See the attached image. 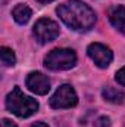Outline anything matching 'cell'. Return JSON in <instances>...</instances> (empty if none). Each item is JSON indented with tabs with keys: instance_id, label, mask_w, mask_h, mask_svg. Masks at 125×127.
Masks as SVG:
<instances>
[{
	"instance_id": "cell-1",
	"label": "cell",
	"mask_w": 125,
	"mask_h": 127,
	"mask_svg": "<svg viewBox=\"0 0 125 127\" xmlns=\"http://www.w3.org/2000/svg\"><path fill=\"white\" fill-rule=\"evenodd\" d=\"M59 18L74 31H88L96 24L94 10L80 0H69L56 9Z\"/></svg>"
},
{
	"instance_id": "cell-2",
	"label": "cell",
	"mask_w": 125,
	"mask_h": 127,
	"mask_svg": "<svg viewBox=\"0 0 125 127\" xmlns=\"http://www.w3.org/2000/svg\"><path fill=\"white\" fill-rule=\"evenodd\" d=\"M6 108L9 112L21 118H28L37 112L38 102L31 96L24 95L19 87H13V90L6 96Z\"/></svg>"
},
{
	"instance_id": "cell-3",
	"label": "cell",
	"mask_w": 125,
	"mask_h": 127,
	"mask_svg": "<svg viewBox=\"0 0 125 127\" xmlns=\"http://www.w3.org/2000/svg\"><path fill=\"white\" fill-rule=\"evenodd\" d=\"M77 64V55L71 49H53L46 58L44 65L52 71H65L74 68Z\"/></svg>"
},
{
	"instance_id": "cell-4",
	"label": "cell",
	"mask_w": 125,
	"mask_h": 127,
	"mask_svg": "<svg viewBox=\"0 0 125 127\" xmlns=\"http://www.w3.org/2000/svg\"><path fill=\"white\" fill-rule=\"evenodd\" d=\"M78 103V96L71 84H62L55 95L50 97V106L55 109H65L72 108Z\"/></svg>"
},
{
	"instance_id": "cell-5",
	"label": "cell",
	"mask_w": 125,
	"mask_h": 127,
	"mask_svg": "<svg viewBox=\"0 0 125 127\" xmlns=\"http://www.w3.org/2000/svg\"><path fill=\"white\" fill-rule=\"evenodd\" d=\"M34 35H35V38L40 41V43H50V41H53L58 35H59V25L55 22V21H52V19H49V18H41V19H38L37 22H35V25H34Z\"/></svg>"
},
{
	"instance_id": "cell-6",
	"label": "cell",
	"mask_w": 125,
	"mask_h": 127,
	"mask_svg": "<svg viewBox=\"0 0 125 127\" xmlns=\"http://www.w3.org/2000/svg\"><path fill=\"white\" fill-rule=\"evenodd\" d=\"M87 55L99 68H107L113 59L112 50L102 43H91L87 47Z\"/></svg>"
},
{
	"instance_id": "cell-7",
	"label": "cell",
	"mask_w": 125,
	"mask_h": 127,
	"mask_svg": "<svg viewBox=\"0 0 125 127\" xmlns=\"http://www.w3.org/2000/svg\"><path fill=\"white\" fill-rule=\"evenodd\" d=\"M27 87L35 95H47V92L50 90V80L43 72L34 71L30 72L27 77Z\"/></svg>"
},
{
	"instance_id": "cell-8",
	"label": "cell",
	"mask_w": 125,
	"mask_h": 127,
	"mask_svg": "<svg viewBox=\"0 0 125 127\" xmlns=\"http://www.w3.org/2000/svg\"><path fill=\"white\" fill-rule=\"evenodd\" d=\"M107 16L110 24L125 35V6L122 4H115L112 7H109L107 10Z\"/></svg>"
},
{
	"instance_id": "cell-9",
	"label": "cell",
	"mask_w": 125,
	"mask_h": 127,
	"mask_svg": "<svg viewBox=\"0 0 125 127\" xmlns=\"http://www.w3.org/2000/svg\"><path fill=\"white\" fill-rule=\"evenodd\" d=\"M31 15H32L31 9H30L27 4H22V3L16 4V6L13 7V10H12V16H13V19H15L18 24H21V25L27 24V22L30 21Z\"/></svg>"
},
{
	"instance_id": "cell-10",
	"label": "cell",
	"mask_w": 125,
	"mask_h": 127,
	"mask_svg": "<svg viewBox=\"0 0 125 127\" xmlns=\"http://www.w3.org/2000/svg\"><path fill=\"white\" fill-rule=\"evenodd\" d=\"M102 96L104 100L107 102H112V103H122L125 99V93L119 89H115V87H110V86H106L103 90H102Z\"/></svg>"
},
{
	"instance_id": "cell-11",
	"label": "cell",
	"mask_w": 125,
	"mask_h": 127,
	"mask_svg": "<svg viewBox=\"0 0 125 127\" xmlns=\"http://www.w3.org/2000/svg\"><path fill=\"white\" fill-rule=\"evenodd\" d=\"M0 58H1V64L4 66H13L16 62V58H15V53L12 49L9 47H1L0 49Z\"/></svg>"
},
{
	"instance_id": "cell-12",
	"label": "cell",
	"mask_w": 125,
	"mask_h": 127,
	"mask_svg": "<svg viewBox=\"0 0 125 127\" xmlns=\"http://www.w3.org/2000/svg\"><path fill=\"white\" fill-rule=\"evenodd\" d=\"M93 127H110V118L109 117H99L94 121Z\"/></svg>"
},
{
	"instance_id": "cell-13",
	"label": "cell",
	"mask_w": 125,
	"mask_h": 127,
	"mask_svg": "<svg viewBox=\"0 0 125 127\" xmlns=\"http://www.w3.org/2000/svg\"><path fill=\"white\" fill-rule=\"evenodd\" d=\"M115 80L118 81V84L125 86V66H122V68L115 74Z\"/></svg>"
},
{
	"instance_id": "cell-14",
	"label": "cell",
	"mask_w": 125,
	"mask_h": 127,
	"mask_svg": "<svg viewBox=\"0 0 125 127\" xmlns=\"http://www.w3.org/2000/svg\"><path fill=\"white\" fill-rule=\"evenodd\" d=\"M1 127H16V124H15L13 121L7 120V118H3V120H1Z\"/></svg>"
},
{
	"instance_id": "cell-15",
	"label": "cell",
	"mask_w": 125,
	"mask_h": 127,
	"mask_svg": "<svg viewBox=\"0 0 125 127\" xmlns=\"http://www.w3.org/2000/svg\"><path fill=\"white\" fill-rule=\"evenodd\" d=\"M31 127H49L46 123H43V121H38V123H34Z\"/></svg>"
},
{
	"instance_id": "cell-16",
	"label": "cell",
	"mask_w": 125,
	"mask_h": 127,
	"mask_svg": "<svg viewBox=\"0 0 125 127\" xmlns=\"http://www.w3.org/2000/svg\"><path fill=\"white\" fill-rule=\"evenodd\" d=\"M40 3H49V1H53V0H38Z\"/></svg>"
}]
</instances>
